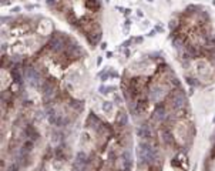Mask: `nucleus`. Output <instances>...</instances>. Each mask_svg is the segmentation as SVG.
<instances>
[{"mask_svg":"<svg viewBox=\"0 0 215 171\" xmlns=\"http://www.w3.org/2000/svg\"><path fill=\"white\" fill-rule=\"evenodd\" d=\"M138 157L142 161H154V151L147 143H141L138 145Z\"/></svg>","mask_w":215,"mask_h":171,"instance_id":"f257e3e1","label":"nucleus"},{"mask_svg":"<svg viewBox=\"0 0 215 171\" xmlns=\"http://www.w3.org/2000/svg\"><path fill=\"white\" fill-rule=\"evenodd\" d=\"M26 76H27V80H29V83L33 86V87H37V86H40V74L34 70V69H32V67H29L27 70H26Z\"/></svg>","mask_w":215,"mask_h":171,"instance_id":"f03ea898","label":"nucleus"},{"mask_svg":"<svg viewBox=\"0 0 215 171\" xmlns=\"http://www.w3.org/2000/svg\"><path fill=\"white\" fill-rule=\"evenodd\" d=\"M51 50L53 51H61V50H64V42L60 39V37H54L53 40H51Z\"/></svg>","mask_w":215,"mask_h":171,"instance_id":"7ed1b4c3","label":"nucleus"},{"mask_svg":"<svg viewBox=\"0 0 215 171\" xmlns=\"http://www.w3.org/2000/svg\"><path fill=\"white\" fill-rule=\"evenodd\" d=\"M184 104H185V97H184V94H182V93L177 94V96H175V98L172 100V106H174V108H181Z\"/></svg>","mask_w":215,"mask_h":171,"instance_id":"20e7f679","label":"nucleus"},{"mask_svg":"<svg viewBox=\"0 0 215 171\" xmlns=\"http://www.w3.org/2000/svg\"><path fill=\"white\" fill-rule=\"evenodd\" d=\"M121 161H123V164H124L126 170H130V167H131V164H132V158H131V154H130L128 151H124V153H123V156H121Z\"/></svg>","mask_w":215,"mask_h":171,"instance_id":"39448f33","label":"nucleus"},{"mask_svg":"<svg viewBox=\"0 0 215 171\" xmlns=\"http://www.w3.org/2000/svg\"><path fill=\"white\" fill-rule=\"evenodd\" d=\"M87 163H88V160H87V154L84 153V151H79V153H77V156H76V164L86 166Z\"/></svg>","mask_w":215,"mask_h":171,"instance_id":"423d86ee","label":"nucleus"},{"mask_svg":"<svg viewBox=\"0 0 215 171\" xmlns=\"http://www.w3.org/2000/svg\"><path fill=\"white\" fill-rule=\"evenodd\" d=\"M138 134H140V137H142V138H150V137H151V131H150L148 126H142V127L138 130Z\"/></svg>","mask_w":215,"mask_h":171,"instance_id":"0eeeda50","label":"nucleus"},{"mask_svg":"<svg viewBox=\"0 0 215 171\" xmlns=\"http://www.w3.org/2000/svg\"><path fill=\"white\" fill-rule=\"evenodd\" d=\"M154 116H155V118L163 120V118L165 117V110H164V107H163V106H158V107L155 108V111H154Z\"/></svg>","mask_w":215,"mask_h":171,"instance_id":"6e6552de","label":"nucleus"},{"mask_svg":"<svg viewBox=\"0 0 215 171\" xmlns=\"http://www.w3.org/2000/svg\"><path fill=\"white\" fill-rule=\"evenodd\" d=\"M26 133H27V135H30V138H32V140H34V141L39 138V133L32 127V126H29V127L26 128Z\"/></svg>","mask_w":215,"mask_h":171,"instance_id":"1a4fd4ad","label":"nucleus"},{"mask_svg":"<svg viewBox=\"0 0 215 171\" xmlns=\"http://www.w3.org/2000/svg\"><path fill=\"white\" fill-rule=\"evenodd\" d=\"M11 77H13V80L16 81V83H22V74H20V71H17V69H13L11 70Z\"/></svg>","mask_w":215,"mask_h":171,"instance_id":"9d476101","label":"nucleus"},{"mask_svg":"<svg viewBox=\"0 0 215 171\" xmlns=\"http://www.w3.org/2000/svg\"><path fill=\"white\" fill-rule=\"evenodd\" d=\"M113 108H114V106H113L111 101H104V103H103V110H104V113L110 114V113L113 111Z\"/></svg>","mask_w":215,"mask_h":171,"instance_id":"9b49d317","label":"nucleus"},{"mask_svg":"<svg viewBox=\"0 0 215 171\" xmlns=\"http://www.w3.org/2000/svg\"><path fill=\"white\" fill-rule=\"evenodd\" d=\"M118 124L120 126H126L127 124V114L120 113V116H118Z\"/></svg>","mask_w":215,"mask_h":171,"instance_id":"f8f14e48","label":"nucleus"},{"mask_svg":"<svg viewBox=\"0 0 215 171\" xmlns=\"http://www.w3.org/2000/svg\"><path fill=\"white\" fill-rule=\"evenodd\" d=\"M113 90H116V87H114V86H111V87L101 86V87H100V91H101L103 94H107V93H110V91H113Z\"/></svg>","mask_w":215,"mask_h":171,"instance_id":"ddd939ff","label":"nucleus"},{"mask_svg":"<svg viewBox=\"0 0 215 171\" xmlns=\"http://www.w3.org/2000/svg\"><path fill=\"white\" fill-rule=\"evenodd\" d=\"M73 171H86V166H80V164H74Z\"/></svg>","mask_w":215,"mask_h":171,"instance_id":"4468645a","label":"nucleus"},{"mask_svg":"<svg viewBox=\"0 0 215 171\" xmlns=\"http://www.w3.org/2000/svg\"><path fill=\"white\" fill-rule=\"evenodd\" d=\"M164 140H165V143H168V144H171V143H172L171 134H168V133H164Z\"/></svg>","mask_w":215,"mask_h":171,"instance_id":"2eb2a0df","label":"nucleus"},{"mask_svg":"<svg viewBox=\"0 0 215 171\" xmlns=\"http://www.w3.org/2000/svg\"><path fill=\"white\" fill-rule=\"evenodd\" d=\"M9 171H19V164H13L9 167Z\"/></svg>","mask_w":215,"mask_h":171,"instance_id":"dca6fc26","label":"nucleus"},{"mask_svg":"<svg viewBox=\"0 0 215 171\" xmlns=\"http://www.w3.org/2000/svg\"><path fill=\"white\" fill-rule=\"evenodd\" d=\"M187 81H188V84H192V86H195V84H197V83L194 81V79H188Z\"/></svg>","mask_w":215,"mask_h":171,"instance_id":"f3484780","label":"nucleus"},{"mask_svg":"<svg viewBox=\"0 0 215 171\" xmlns=\"http://www.w3.org/2000/svg\"><path fill=\"white\" fill-rule=\"evenodd\" d=\"M101 61H103V59H101V57H98V59H97V66H100V64H101Z\"/></svg>","mask_w":215,"mask_h":171,"instance_id":"a211bd4d","label":"nucleus"},{"mask_svg":"<svg viewBox=\"0 0 215 171\" xmlns=\"http://www.w3.org/2000/svg\"><path fill=\"white\" fill-rule=\"evenodd\" d=\"M214 57H215V53H214Z\"/></svg>","mask_w":215,"mask_h":171,"instance_id":"6ab92c4d","label":"nucleus"}]
</instances>
